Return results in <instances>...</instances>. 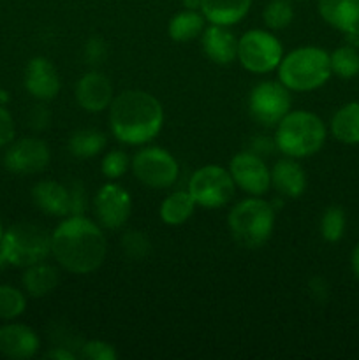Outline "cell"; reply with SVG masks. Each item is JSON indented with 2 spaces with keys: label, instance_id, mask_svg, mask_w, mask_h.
I'll list each match as a JSON object with an SVG mask.
<instances>
[{
  "label": "cell",
  "instance_id": "6da1fadb",
  "mask_svg": "<svg viewBox=\"0 0 359 360\" xmlns=\"http://www.w3.org/2000/svg\"><path fill=\"white\" fill-rule=\"evenodd\" d=\"M108 245L101 229L88 218L74 214L63 220L51 234V253L56 262L74 274L99 269Z\"/></svg>",
  "mask_w": 359,
  "mask_h": 360
},
{
  "label": "cell",
  "instance_id": "7a4b0ae2",
  "mask_svg": "<svg viewBox=\"0 0 359 360\" xmlns=\"http://www.w3.org/2000/svg\"><path fill=\"white\" fill-rule=\"evenodd\" d=\"M113 136L125 144H144L153 139L164 123L162 105L153 95L127 90L113 98L109 109Z\"/></svg>",
  "mask_w": 359,
  "mask_h": 360
},
{
  "label": "cell",
  "instance_id": "3957f363",
  "mask_svg": "<svg viewBox=\"0 0 359 360\" xmlns=\"http://www.w3.org/2000/svg\"><path fill=\"white\" fill-rule=\"evenodd\" d=\"M333 70L327 51L315 46H303L282 58L278 77L285 88L294 91L317 90L327 83Z\"/></svg>",
  "mask_w": 359,
  "mask_h": 360
},
{
  "label": "cell",
  "instance_id": "277c9868",
  "mask_svg": "<svg viewBox=\"0 0 359 360\" xmlns=\"http://www.w3.org/2000/svg\"><path fill=\"white\" fill-rule=\"evenodd\" d=\"M326 143V125L308 111L287 112L278 122L275 144L282 153L292 158L312 157Z\"/></svg>",
  "mask_w": 359,
  "mask_h": 360
},
{
  "label": "cell",
  "instance_id": "5b68a950",
  "mask_svg": "<svg viewBox=\"0 0 359 360\" xmlns=\"http://www.w3.org/2000/svg\"><path fill=\"white\" fill-rule=\"evenodd\" d=\"M227 221L236 243L245 248L256 250L271 238L275 211L266 200L246 199L232 207Z\"/></svg>",
  "mask_w": 359,
  "mask_h": 360
},
{
  "label": "cell",
  "instance_id": "8992f818",
  "mask_svg": "<svg viewBox=\"0 0 359 360\" xmlns=\"http://www.w3.org/2000/svg\"><path fill=\"white\" fill-rule=\"evenodd\" d=\"M0 252L11 266L30 267L44 262L51 253V234L39 225L21 221L4 232Z\"/></svg>",
  "mask_w": 359,
  "mask_h": 360
},
{
  "label": "cell",
  "instance_id": "52a82bcc",
  "mask_svg": "<svg viewBox=\"0 0 359 360\" xmlns=\"http://www.w3.org/2000/svg\"><path fill=\"white\" fill-rule=\"evenodd\" d=\"M238 58L250 72H270L280 65L282 44L270 32L248 30L238 41Z\"/></svg>",
  "mask_w": 359,
  "mask_h": 360
},
{
  "label": "cell",
  "instance_id": "ba28073f",
  "mask_svg": "<svg viewBox=\"0 0 359 360\" xmlns=\"http://www.w3.org/2000/svg\"><path fill=\"white\" fill-rule=\"evenodd\" d=\"M189 193L196 204L217 210L225 206L234 195V181L231 172L218 165H206L194 172L189 183Z\"/></svg>",
  "mask_w": 359,
  "mask_h": 360
},
{
  "label": "cell",
  "instance_id": "9c48e42d",
  "mask_svg": "<svg viewBox=\"0 0 359 360\" xmlns=\"http://www.w3.org/2000/svg\"><path fill=\"white\" fill-rule=\"evenodd\" d=\"M132 171L150 188H168L178 178V162L169 151L151 146L137 151L132 158Z\"/></svg>",
  "mask_w": 359,
  "mask_h": 360
},
{
  "label": "cell",
  "instance_id": "30bf717a",
  "mask_svg": "<svg viewBox=\"0 0 359 360\" xmlns=\"http://www.w3.org/2000/svg\"><path fill=\"white\" fill-rule=\"evenodd\" d=\"M250 115L263 125H273L280 122L291 108V95L289 88L275 81L259 83L248 97Z\"/></svg>",
  "mask_w": 359,
  "mask_h": 360
},
{
  "label": "cell",
  "instance_id": "8fae6325",
  "mask_svg": "<svg viewBox=\"0 0 359 360\" xmlns=\"http://www.w3.org/2000/svg\"><path fill=\"white\" fill-rule=\"evenodd\" d=\"M132 199L123 186L108 183L95 195V214L106 229H120L130 217Z\"/></svg>",
  "mask_w": 359,
  "mask_h": 360
},
{
  "label": "cell",
  "instance_id": "7c38bea8",
  "mask_svg": "<svg viewBox=\"0 0 359 360\" xmlns=\"http://www.w3.org/2000/svg\"><path fill=\"white\" fill-rule=\"evenodd\" d=\"M49 148L44 141L27 137L14 143L6 151L4 164L11 172L16 174H35L48 167L49 164Z\"/></svg>",
  "mask_w": 359,
  "mask_h": 360
},
{
  "label": "cell",
  "instance_id": "4fadbf2b",
  "mask_svg": "<svg viewBox=\"0 0 359 360\" xmlns=\"http://www.w3.org/2000/svg\"><path fill=\"white\" fill-rule=\"evenodd\" d=\"M229 172L234 185L252 195H263L271 186V172L263 160L253 153H238L231 158Z\"/></svg>",
  "mask_w": 359,
  "mask_h": 360
},
{
  "label": "cell",
  "instance_id": "5bb4252c",
  "mask_svg": "<svg viewBox=\"0 0 359 360\" xmlns=\"http://www.w3.org/2000/svg\"><path fill=\"white\" fill-rule=\"evenodd\" d=\"M76 101L84 111H104L113 102V84L102 72L92 70L76 84Z\"/></svg>",
  "mask_w": 359,
  "mask_h": 360
},
{
  "label": "cell",
  "instance_id": "9a60e30c",
  "mask_svg": "<svg viewBox=\"0 0 359 360\" xmlns=\"http://www.w3.org/2000/svg\"><path fill=\"white\" fill-rule=\"evenodd\" d=\"M25 86L39 101L55 98L60 91V77L53 63L42 56L32 58L25 70Z\"/></svg>",
  "mask_w": 359,
  "mask_h": 360
},
{
  "label": "cell",
  "instance_id": "2e32d148",
  "mask_svg": "<svg viewBox=\"0 0 359 360\" xmlns=\"http://www.w3.org/2000/svg\"><path fill=\"white\" fill-rule=\"evenodd\" d=\"M39 338L30 327L9 323L0 327V354L7 359L25 360L37 354Z\"/></svg>",
  "mask_w": 359,
  "mask_h": 360
},
{
  "label": "cell",
  "instance_id": "e0dca14e",
  "mask_svg": "<svg viewBox=\"0 0 359 360\" xmlns=\"http://www.w3.org/2000/svg\"><path fill=\"white\" fill-rule=\"evenodd\" d=\"M319 14L345 35H359V0H319Z\"/></svg>",
  "mask_w": 359,
  "mask_h": 360
},
{
  "label": "cell",
  "instance_id": "ac0fdd59",
  "mask_svg": "<svg viewBox=\"0 0 359 360\" xmlns=\"http://www.w3.org/2000/svg\"><path fill=\"white\" fill-rule=\"evenodd\" d=\"M203 51L211 62L227 65L238 56V42L232 32L222 25H211L203 32Z\"/></svg>",
  "mask_w": 359,
  "mask_h": 360
},
{
  "label": "cell",
  "instance_id": "d6986e66",
  "mask_svg": "<svg viewBox=\"0 0 359 360\" xmlns=\"http://www.w3.org/2000/svg\"><path fill=\"white\" fill-rule=\"evenodd\" d=\"M32 199L35 206L46 214L67 217L70 214V192L69 186L56 181H41L32 188Z\"/></svg>",
  "mask_w": 359,
  "mask_h": 360
},
{
  "label": "cell",
  "instance_id": "ffe728a7",
  "mask_svg": "<svg viewBox=\"0 0 359 360\" xmlns=\"http://www.w3.org/2000/svg\"><path fill=\"white\" fill-rule=\"evenodd\" d=\"M252 0H201V13L210 23L231 27L250 11Z\"/></svg>",
  "mask_w": 359,
  "mask_h": 360
},
{
  "label": "cell",
  "instance_id": "44dd1931",
  "mask_svg": "<svg viewBox=\"0 0 359 360\" xmlns=\"http://www.w3.org/2000/svg\"><path fill=\"white\" fill-rule=\"evenodd\" d=\"M271 185L285 197L303 195L306 188V174L294 160H280L271 169Z\"/></svg>",
  "mask_w": 359,
  "mask_h": 360
},
{
  "label": "cell",
  "instance_id": "7402d4cb",
  "mask_svg": "<svg viewBox=\"0 0 359 360\" xmlns=\"http://www.w3.org/2000/svg\"><path fill=\"white\" fill-rule=\"evenodd\" d=\"M331 132L340 143L359 144V102H348L334 112Z\"/></svg>",
  "mask_w": 359,
  "mask_h": 360
},
{
  "label": "cell",
  "instance_id": "603a6c76",
  "mask_svg": "<svg viewBox=\"0 0 359 360\" xmlns=\"http://www.w3.org/2000/svg\"><path fill=\"white\" fill-rule=\"evenodd\" d=\"M58 280L60 274L55 267L39 262L27 267L23 274V287L32 297H44L55 290Z\"/></svg>",
  "mask_w": 359,
  "mask_h": 360
},
{
  "label": "cell",
  "instance_id": "cb8c5ba5",
  "mask_svg": "<svg viewBox=\"0 0 359 360\" xmlns=\"http://www.w3.org/2000/svg\"><path fill=\"white\" fill-rule=\"evenodd\" d=\"M204 30V16H201L197 11L187 9L175 14L169 21V35L175 42H189L192 39L199 37Z\"/></svg>",
  "mask_w": 359,
  "mask_h": 360
},
{
  "label": "cell",
  "instance_id": "d4e9b609",
  "mask_svg": "<svg viewBox=\"0 0 359 360\" xmlns=\"http://www.w3.org/2000/svg\"><path fill=\"white\" fill-rule=\"evenodd\" d=\"M196 200L189 192H175L165 197L160 206V218L168 225H182L194 214Z\"/></svg>",
  "mask_w": 359,
  "mask_h": 360
},
{
  "label": "cell",
  "instance_id": "484cf974",
  "mask_svg": "<svg viewBox=\"0 0 359 360\" xmlns=\"http://www.w3.org/2000/svg\"><path fill=\"white\" fill-rule=\"evenodd\" d=\"M108 144L104 134L95 129L77 130L69 139V151L77 158H92L101 153Z\"/></svg>",
  "mask_w": 359,
  "mask_h": 360
},
{
  "label": "cell",
  "instance_id": "4316f807",
  "mask_svg": "<svg viewBox=\"0 0 359 360\" xmlns=\"http://www.w3.org/2000/svg\"><path fill=\"white\" fill-rule=\"evenodd\" d=\"M329 60L331 70L344 79H351L359 74V51L354 46L347 44L334 49L333 55H329Z\"/></svg>",
  "mask_w": 359,
  "mask_h": 360
},
{
  "label": "cell",
  "instance_id": "83f0119b",
  "mask_svg": "<svg viewBox=\"0 0 359 360\" xmlns=\"http://www.w3.org/2000/svg\"><path fill=\"white\" fill-rule=\"evenodd\" d=\"M345 227H347V218L340 206H329L324 211L322 220H320V234L324 241L338 243L344 238Z\"/></svg>",
  "mask_w": 359,
  "mask_h": 360
},
{
  "label": "cell",
  "instance_id": "f1b7e54d",
  "mask_svg": "<svg viewBox=\"0 0 359 360\" xmlns=\"http://www.w3.org/2000/svg\"><path fill=\"white\" fill-rule=\"evenodd\" d=\"M27 308V299L18 288L0 285V319L13 320Z\"/></svg>",
  "mask_w": 359,
  "mask_h": 360
},
{
  "label": "cell",
  "instance_id": "f546056e",
  "mask_svg": "<svg viewBox=\"0 0 359 360\" xmlns=\"http://www.w3.org/2000/svg\"><path fill=\"white\" fill-rule=\"evenodd\" d=\"M264 23L273 30H282L289 27V23L294 18V11L289 0H271L263 13Z\"/></svg>",
  "mask_w": 359,
  "mask_h": 360
},
{
  "label": "cell",
  "instance_id": "4dcf8cb0",
  "mask_svg": "<svg viewBox=\"0 0 359 360\" xmlns=\"http://www.w3.org/2000/svg\"><path fill=\"white\" fill-rule=\"evenodd\" d=\"M122 246L125 250V253L132 259H143L150 253V241L146 239V236L143 232L130 231L127 232L125 238L122 239Z\"/></svg>",
  "mask_w": 359,
  "mask_h": 360
},
{
  "label": "cell",
  "instance_id": "1f68e13d",
  "mask_svg": "<svg viewBox=\"0 0 359 360\" xmlns=\"http://www.w3.org/2000/svg\"><path fill=\"white\" fill-rule=\"evenodd\" d=\"M129 169V157L123 151H109L102 160V174L106 178H120Z\"/></svg>",
  "mask_w": 359,
  "mask_h": 360
},
{
  "label": "cell",
  "instance_id": "d6a6232c",
  "mask_svg": "<svg viewBox=\"0 0 359 360\" xmlns=\"http://www.w3.org/2000/svg\"><path fill=\"white\" fill-rule=\"evenodd\" d=\"M81 355L90 360H116V357H118L115 347L97 340L84 343L83 348H81Z\"/></svg>",
  "mask_w": 359,
  "mask_h": 360
},
{
  "label": "cell",
  "instance_id": "836d02e7",
  "mask_svg": "<svg viewBox=\"0 0 359 360\" xmlns=\"http://www.w3.org/2000/svg\"><path fill=\"white\" fill-rule=\"evenodd\" d=\"M108 55V48H106V42L101 37H92L90 41L84 46V58L92 65H97Z\"/></svg>",
  "mask_w": 359,
  "mask_h": 360
},
{
  "label": "cell",
  "instance_id": "e575fe53",
  "mask_svg": "<svg viewBox=\"0 0 359 360\" xmlns=\"http://www.w3.org/2000/svg\"><path fill=\"white\" fill-rule=\"evenodd\" d=\"M70 192V217L74 214H83L87 210V192L81 183L74 181L69 185Z\"/></svg>",
  "mask_w": 359,
  "mask_h": 360
},
{
  "label": "cell",
  "instance_id": "d590c367",
  "mask_svg": "<svg viewBox=\"0 0 359 360\" xmlns=\"http://www.w3.org/2000/svg\"><path fill=\"white\" fill-rule=\"evenodd\" d=\"M14 137V122L6 108L0 105V146H6Z\"/></svg>",
  "mask_w": 359,
  "mask_h": 360
},
{
  "label": "cell",
  "instance_id": "8d00e7d4",
  "mask_svg": "<svg viewBox=\"0 0 359 360\" xmlns=\"http://www.w3.org/2000/svg\"><path fill=\"white\" fill-rule=\"evenodd\" d=\"M49 123V111L44 105H34L28 115V125L34 130H42L46 129Z\"/></svg>",
  "mask_w": 359,
  "mask_h": 360
},
{
  "label": "cell",
  "instance_id": "74e56055",
  "mask_svg": "<svg viewBox=\"0 0 359 360\" xmlns=\"http://www.w3.org/2000/svg\"><path fill=\"white\" fill-rule=\"evenodd\" d=\"M308 288H310V294L313 295V299L319 302H324L327 299V295H329V285H327V281L320 276L310 280Z\"/></svg>",
  "mask_w": 359,
  "mask_h": 360
},
{
  "label": "cell",
  "instance_id": "f35d334b",
  "mask_svg": "<svg viewBox=\"0 0 359 360\" xmlns=\"http://www.w3.org/2000/svg\"><path fill=\"white\" fill-rule=\"evenodd\" d=\"M44 359H53V360H76V355L73 352H69L67 348H55V350L48 352L44 355Z\"/></svg>",
  "mask_w": 359,
  "mask_h": 360
},
{
  "label": "cell",
  "instance_id": "ab89813d",
  "mask_svg": "<svg viewBox=\"0 0 359 360\" xmlns=\"http://www.w3.org/2000/svg\"><path fill=\"white\" fill-rule=\"evenodd\" d=\"M351 266H352V273H354V276L359 280V245L355 246L354 252H352Z\"/></svg>",
  "mask_w": 359,
  "mask_h": 360
},
{
  "label": "cell",
  "instance_id": "60d3db41",
  "mask_svg": "<svg viewBox=\"0 0 359 360\" xmlns=\"http://www.w3.org/2000/svg\"><path fill=\"white\" fill-rule=\"evenodd\" d=\"M183 4H185L187 9H199L201 7V0H183Z\"/></svg>",
  "mask_w": 359,
  "mask_h": 360
},
{
  "label": "cell",
  "instance_id": "b9f144b4",
  "mask_svg": "<svg viewBox=\"0 0 359 360\" xmlns=\"http://www.w3.org/2000/svg\"><path fill=\"white\" fill-rule=\"evenodd\" d=\"M6 262H7V260H6V259H4L2 252H0V267H2V266H4V264H6Z\"/></svg>",
  "mask_w": 359,
  "mask_h": 360
},
{
  "label": "cell",
  "instance_id": "7bdbcfd3",
  "mask_svg": "<svg viewBox=\"0 0 359 360\" xmlns=\"http://www.w3.org/2000/svg\"><path fill=\"white\" fill-rule=\"evenodd\" d=\"M2 236H4V232H2V225H0V241H2Z\"/></svg>",
  "mask_w": 359,
  "mask_h": 360
}]
</instances>
